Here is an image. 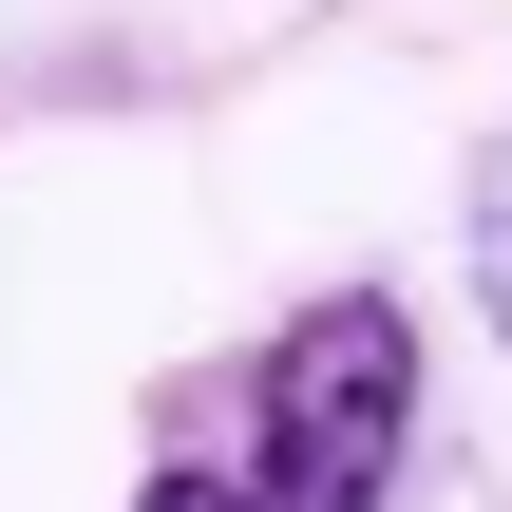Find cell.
I'll return each instance as SVG.
<instances>
[{
  "instance_id": "7a4b0ae2",
  "label": "cell",
  "mask_w": 512,
  "mask_h": 512,
  "mask_svg": "<svg viewBox=\"0 0 512 512\" xmlns=\"http://www.w3.org/2000/svg\"><path fill=\"white\" fill-rule=\"evenodd\" d=\"M475 304H494V342H512V133L475 152Z\"/></svg>"
},
{
  "instance_id": "6da1fadb",
  "label": "cell",
  "mask_w": 512,
  "mask_h": 512,
  "mask_svg": "<svg viewBox=\"0 0 512 512\" xmlns=\"http://www.w3.org/2000/svg\"><path fill=\"white\" fill-rule=\"evenodd\" d=\"M399 456H418V323H399V285H323L266 342V456H247V494L266 512H380Z\"/></svg>"
},
{
  "instance_id": "3957f363",
  "label": "cell",
  "mask_w": 512,
  "mask_h": 512,
  "mask_svg": "<svg viewBox=\"0 0 512 512\" xmlns=\"http://www.w3.org/2000/svg\"><path fill=\"white\" fill-rule=\"evenodd\" d=\"M133 512H266V494H228V475H152Z\"/></svg>"
}]
</instances>
